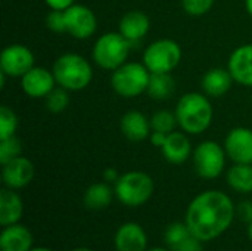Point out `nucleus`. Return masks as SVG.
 <instances>
[{
    "instance_id": "1",
    "label": "nucleus",
    "mask_w": 252,
    "mask_h": 251,
    "mask_svg": "<svg viewBox=\"0 0 252 251\" xmlns=\"http://www.w3.org/2000/svg\"><path fill=\"white\" fill-rule=\"evenodd\" d=\"M235 216L236 209L229 195L221 191H205L189 204L186 223L193 237L207 243L223 235Z\"/></svg>"
},
{
    "instance_id": "2",
    "label": "nucleus",
    "mask_w": 252,
    "mask_h": 251,
    "mask_svg": "<svg viewBox=\"0 0 252 251\" xmlns=\"http://www.w3.org/2000/svg\"><path fill=\"white\" fill-rule=\"evenodd\" d=\"M174 114L183 132L199 135L211 126L214 111L207 96L198 92H190L179 99Z\"/></svg>"
},
{
    "instance_id": "3",
    "label": "nucleus",
    "mask_w": 252,
    "mask_h": 251,
    "mask_svg": "<svg viewBox=\"0 0 252 251\" xmlns=\"http://www.w3.org/2000/svg\"><path fill=\"white\" fill-rule=\"evenodd\" d=\"M53 75L56 84L66 90H83L93 78V68L90 62L78 53H65L53 64Z\"/></svg>"
},
{
    "instance_id": "4",
    "label": "nucleus",
    "mask_w": 252,
    "mask_h": 251,
    "mask_svg": "<svg viewBox=\"0 0 252 251\" xmlns=\"http://www.w3.org/2000/svg\"><path fill=\"white\" fill-rule=\"evenodd\" d=\"M154 180L145 172H128L120 176L114 191L121 204L127 207H140L154 195Z\"/></svg>"
},
{
    "instance_id": "5",
    "label": "nucleus",
    "mask_w": 252,
    "mask_h": 251,
    "mask_svg": "<svg viewBox=\"0 0 252 251\" xmlns=\"http://www.w3.org/2000/svg\"><path fill=\"white\" fill-rule=\"evenodd\" d=\"M131 43L121 33H106L93 46V61L103 70L114 71L127 62Z\"/></svg>"
},
{
    "instance_id": "6",
    "label": "nucleus",
    "mask_w": 252,
    "mask_h": 251,
    "mask_svg": "<svg viewBox=\"0 0 252 251\" xmlns=\"http://www.w3.org/2000/svg\"><path fill=\"white\" fill-rule=\"evenodd\" d=\"M151 71L145 64L126 62L112 71L111 86L114 92L123 98H136L148 90Z\"/></svg>"
},
{
    "instance_id": "7",
    "label": "nucleus",
    "mask_w": 252,
    "mask_h": 251,
    "mask_svg": "<svg viewBox=\"0 0 252 251\" xmlns=\"http://www.w3.org/2000/svg\"><path fill=\"white\" fill-rule=\"evenodd\" d=\"M182 59V49L177 41L171 38H159L151 43L143 53V64L146 68L157 72H171Z\"/></svg>"
},
{
    "instance_id": "8",
    "label": "nucleus",
    "mask_w": 252,
    "mask_h": 251,
    "mask_svg": "<svg viewBox=\"0 0 252 251\" xmlns=\"http://www.w3.org/2000/svg\"><path fill=\"white\" fill-rule=\"evenodd\" d=\"M226 149L216 141H204L193 151V166L199 178L217 179L226 166Z\"/></svg>"
},
{
    "instance_id": "9",
    "label": "nucleus",
    "mask_w": 252,
    "mask_h": 251,
    "mask_svg": "<svg viewBox=\"0 0 252 251\" xmlns=\"http://www.w3.org/2000/svg\"><path fill=\"white\" fill-rule=\"evenodd\" d=\"M34 67V53L24 44H9L0 55V70L9 77H22Z\"/></svg>"
},
{
    "instance_id": "10",
    "label": "nucleus",
    "mask_w": 252,
    "mask_h": 251,
    "mask_svg": "<svg viewBox=\"0 0 252 251\" xmlns=\"http://www.w3.org/2000/svg\"><path fill=\"white\" fill-rule=\"evenodd\" d=\"M66 33L78 40L92 37L97 28V19L92 9L83 4H72L65 10Z\"/></svg>"
},
{
    "instance_id": "11",
    "label": "nucleus",
    "mask_w": 252,
    "mask_h": 251,
    "mask_svg": "<svg viewBox=\"0 0 252 251\" xmlns=\"http://www.w3.org/2000/svg\"><path fill=\"white\" fill-rule=\"evenodd\" d=\"M224 149L229 158L236 164H252V130L248 127H235L224 141Z\"/></svg>"
},
{
    "instance_id": "12",
    "label": "nucleus",
    "mask_w": 252,
    "mask_h": 251,
    "mask_svg": "<svg viewBox=\"0 0 252 251\" xmlns=\"http://www.w3.org/2000/svg\"><path fill=\"white\" fill-rule=\"evenodd\" d=\"M35 176V167L31 160L24 155H19L6 164H3L1 178L6 188L21 189L25 188Z\"/></svg>"
},
{
    "instance_id": "13",
    "label": "nucleus",
    "mask_w": 252,
    "mask_h": 251,
    "mask_svg": "<svg viewBox=\"0 0 252 251\" xmlns=\"http://www.w3.org/2000/svg\"><path fill=\"white\" fill-rule=\"evenodd\" d=\"M56 80L53 71L43 67H32L25 75L21 77V87L30 98H46L55 89Z\"/></svg>"
},
{
    "instance_id": "14",
    "label": "nucleus",
    "mask_w": 252,
    "mask_h": 251,
    "mask_svg": "<svg viewBox=\"0 0 252 251\" xmlns=\"http://www.w3.org/2000/svg\"><path fill=\"white\" fill-rule=\"evenodd\" d=\"M114 246L117 251H146L148 237L139 223L128 222L121 225L115 232Z\"/></svg>"
},
{
    "instance_id": "15",
    "label": "nucleus",
    "mask_w": 252,
    "mask_h": 251,
    "mask_svg": "<svg viewBox=\"0 0 252 251\" xmlns=\"http://www.w3.org/2000/svg\"><path fill=\"white\" fill-rule=\"evenodd\" d=\"M227 70L236 83L252 87V44H242L232 52Z\"/></svg>"
},
{
    "instance_id": "16",
    "label": "nucleus",
    "mask_w": 252,
    "mask_h": 251,
    "mask_svg": "<svg viewBox=\"0 0 252 251\" xmlns=\"http://www.w3.org/2000/svg\"><path fill=\"white\" fill-rule=\"evenodd\" d=\"M32 241V234L27 226L19 223L3 226V231L0 234V250L31 251Z\"/></svg>"
},
{
    "instance_id": "17",
    "label": "nucleus",
    "mask_w": 252,
    "mask_h": 251,
    "mask_svg": "<svg viewBox=\"0 0 252 251\" xmlns=\"http://www.w3.org/2000/svg\"><path fill=\"white\" fill-rule=\"evenodd\" d=\"M164 158L171 164H183L192 154V145L189 138L182 132H171L167 136L165 143L161 146Z\"/></svg>"
},
{
    "instance_id": "18",
    "label": "nucleus",
    "mask_w": 252,
    "mask_h": 251,
    "mask_svg": "<svg viewBox=\"0 0 252 251\" xmlns=\"http://www.w3.org/2000/svg\"><path fill=\"white\" fill-rule=\"evenodd\" d=\"M118 27H120V33L130 43H136L148 34L149 27H151V21L145 12L130 10L121 18Z\"/></svg>"
},
{
    "instance_id": "19",
    "label": "nucleus",
    "mask_w": 252,
    "mask_h": 251,
    "mask_svg": "<svg viewBox=\"0 0 252 251\" xmlns=\"http://www.w3.org/2000/svg\"><path fill=\"white\" fill-rule=\"evenodd\" d=\"M123 135L131 142L145 141L151 133V120L139 111H128L123 115L120 123Z\"/></svg>"
},
{
    "instance_id": "20",
    "label": "nucleus",
    "mask_w": 252,
    "mask_h": 251,
    "mask_svg": "<svg viewBox=\"0 0 252 251\" xmlns=\"http://www.w3.org/2000/svg\"><path fill=\"white\" fill-rule=\"evenodd\" d=\"M24 215V203L15 189L4 188L0 192V225L9 226L19 223Z\"/></svg>"
},
{
    "instance_id": "21",
    "label": "nucleus",
    "mask_w": 252,
    "mask_h": 251,
    "mask_svg": "<svg viewBox=\"0 0 252 251\" xmlns=\"http://www.w3.org/2000/svg\"><path fill=\"white\" fill-rule=\"evenodd\" d=\"M233 81L235 80L229 70L213 68L202 77V90L210 98H220L229 92Z\"/></svg>"
},
{
    "instance_id": "22",
    "label": "nucleus",
    "mask_w": 252,
    "mask_h": 251,
    "mask_svg": "<svg viewBox=\"0 0 252 251\" xmlns=\"http://www.w3.org/2000/svg\"><path fill=\"white\" fill-rule=\"evenodd\" d=\"M114 195H115V191L109 186V183L106 182L93 183L87 188L84 194V206L93 212L103 210L112 203Z\"/></svg>"
},
{
    "instance_id": "23",
    "label": "nucleus",
    "mask_w": 252,
    "mask_h": 251,
    "mask_svg": "<svg viewBox=\"0 0 252 251\" xmlns=\"http://www.w3.org/2000/svg\"><path fill=\"white\" fill-rule=\"evenodd\" d=\"M229 186L239 194L252 192V164H236L227 172Z\"/></svg>"
},
{
    "instance_id": "24",
    "label": "nucleus",
    "mask_w": 252,
    "mask_h": 251,
    "mask_svg": "<svg viewBox=\"0 0 252 251\" xmlns=\"http://www.w3.org/2000/svg\"><path fill=\"white\" fill-rule=\"evenodd\" d=\"M146 92L155 101H165L174 92V80L170 75V72H151Z\"/></svg>"
},
{
    "instance_id": "25",
    "label": "nucleus",
    "mask_w": 252,
    "mask_h": 251,
    "mask_svg": "<svg viewBox=\"0 0 252 251\" xmlns=\"http://www.w3.org/2000/svg\"><path fill=\"white\" fill-rule=\"evenodd\" d=\"M176 126H179L176 114H173L167 109L158 111L151 117V127L155 132H162V133L168 135V133L174 132Z\"/></svg>"
},
{
    "instance_id": "26",
    "label": "nucleus",
    "mask_w": 252,
    "mask_h": 251,
    "mask_svg": "<svg viewBox=\"0 0 252 251\" xmlns=\"http://www.w3.org/2000/svg\"><path fill=\"white\" fill-rule=\"evenodd\" d=\"M192 235L188 223H180V222H176V223H171L167 229H165V234H164V240L165 243L168 244V247H171L173 250L180 246L185 240H188L189 237Z\"/></svg>"
},
{
    "instance_id": "27",
    "label": "nucleus",
    "mask_w": 252,
    "mask_h": 251,
    "mask_svg": "<svg viewBox=\"0 0 252 251\" xmlns=\"http://www.w3.org/2000/svg\"><path fill=\"white\" fill-rule=\"evenodd\" d=\"M69 105V95L68 90L63 87H58L53 89L47 96H46V108L47 111L53 112V114H59L63 112Z\"/></svg>"
},
{
    "instance_id": "28",
    "label": "nucleus",
    "mask_w": 252,
    "mask_h": 251,
    "mask_svg": "<svg viewBox=\"0 0 252 251\" xmlns=\"http://www.w3.org/2000/svg\"><path fill=\"white\" fill-rule=\"evenodd\" d=\"M18 129V117L12 108L3 105L0 108V139L15 136Z\"/></svg>"
},
{
    "instance_id": "29",
    "label": "nucleus",
    "mask_w": 252,
    "mask_h": 251,
    "mask_svg": "<svg viewBox=\"0 0 252 251\" xmlns=\"http://www.w3.org/2000/svg\"><path fill=\"white\" fill-rule=\"evenodd\" d=\"M22 154V143L16 136L0 139V163L1 166Z\"/></svg>"
},
{
    "instance_id": "30",
    "label": "nucleus",
    "mask_w": 252,
    "mask_h": 251,
    "mask_svg": "<svg viewBox=\"0 0 252 251\" xmlns=\"http://www.w3.org/2000/svg\"><path fill=\"white\" fill-rule=\"evenodd\" d=\"M182 4L190 16H202L213 7L214 0H182Z\"/></svg>"
},
{
    "instance_id": "31",
    "label": "nucleus",
    "mask_w": 252,
    "mask_h": 251,
    "mask_svg": "<svg viewBox=\"0 0 252 251\" xmlns=\"http://www.w3.org/2000/svg\"><path fill=\"white\" fill-rule=\"evenodd\" d=\"M46 27L53 33H66L65 10H50L46 16Z\"/></svg>"
},
{
    "instance_id": "32",
    "label": "nucleus",
    "mask_w": 252,
    "mask_h": 251,
    "mask_svg": "<svg viewBox=\"0 0 252 251\" xmlns=\"http://www.w3.org/2000/svg\"><path fill=\"white\" fill-rule=\"evenodd\" d=\"M173 251H204V247H202L201 240L190 235L188 240H185L180 246H177Z\"/></svg>"
},
{
    "instance_id": "33",
    "label": "nucleus",
    "mask_w": 252,
    "mask_h": 251,
    "mask_svg": "<svg viewBox=\"0 0 252 251\" xmlns=\"http://www.w3.org/2000/svg\"><path fill=\"white\" fill-rule=\"evenodd\" d=\"M236 215L238 217L245 222V223H251L252 222V201H242L238 207H236Z\"/></svg>"
},
{
    "instance_id": "34",
    "label": "nucleus",
    "mask_w": 252,
    "mask_h": 251,
    "mask_svg": "<svg viewBox=\"0 0 252 251\" xmlns=\"http://www.w3.org/2000/svg\"><path fill=\"white\" fill-rule=\"evenodd\" d=\"M44 1L53 10H66L74 4V0H44Z\"/></svg>"
},
{
    "instance_id": "35",
    "label": "nucleus",
    "mask_w": 252,
    "mask_h": 251,
    "mask_svg": "<svg viewBox=\"0 0 252 251\" xmlns=\"http://www.w3.org/2000/svg\"><path fill=\"white\" fill-rule=\"evenodd\" d=\"M167 133H162V132H152V135H151V142H152V145L154 146H157V148H161L164 143H165V141H167Z\"/></svg>"
},
{
    "instance_id": "36",
    "label": "nucleus",
    "mask_w": 252,
    "mask_h": 251,
    "mask_svg": "<svg viewBox=\"0 0 252 251\" xmlns=\"http://www.w3.org/2000/svg\"><path fill=\"white\" fill-rule=\"evenodd\" d=\"M118 179H120V175H118L117 169L109 167V169H106V170L103 172V180H105L106 183H114V185H115Z\"/></svg>"
},
{
    "instance_id": "37",
    "label": "nucleus",
    "mask_w": 252,
    "mask_h": 251,
    "mask_svg": "<svg viewBox=\"0 0 252 251\" xmlns=\"http://www.w3.org/2000/svg\"><path fill=\"white\" fill-rule=\"evenodd\" d=\"M245 6H247L248 13L252 16V0H245Z\"/></svg>"
},
{
    "instance_id": "38",
    "label": "nucleus",
    "mask_w": 252,
    "mask_h": 251,
    "mask_svg": "<svg viewBox=\"0 0 252 251\" xmlns=\"http://www.w3.org/2000/svg\"><path fill=\"white\" fill-rule=\"evenodd\" d=\"M248 237H250V240L252 241V222L248 223Z\"/></svg>"
},
{
    "instance_id": "39",
    "label": "nucleus",
    "mask_w": 252,
    "mask_h": 251,
    "mask_svg": "<svg viewBox=\"0 0 252 251\" xmlns=\"http://www.w3.org/2000/svg\"><path fill=\"white\" fill-rule=\"evenodd\" d=\"M31 251H52V250H49V249H44V247H35V249H32Z\"/></svg>"
},
{
    "instance_id": "40",
    "label": "nucleus",
    "mask_w": 252,
    "mask_h": 251,
    "mask_svg": "<svg viewBox=\"0 0 252 251\" xmlns=\"http://www.w3.org/2000/svg\"><path fill=\"white\" fill-rule=\"evenodd\" d=\"M146 251H170V250H165V249H161V247H157V249H151V250H146Z\"/></svg>"
},
{
    "instance_id": "41",
    "label": "nucleus",
    "mask_w": 252,
    "mask_h": 251,
    "mask_svg": "<svg viewBox=\"0 0 252 251\" xmlns=\"http://www.w3.org/2000/svg\"><path fill=\"white\" fill-rule=\"evenodd\" d=\"M71 251H92L90 249H83V247H80V249H74V250Z\"/></svg>"
}]
</instances>
